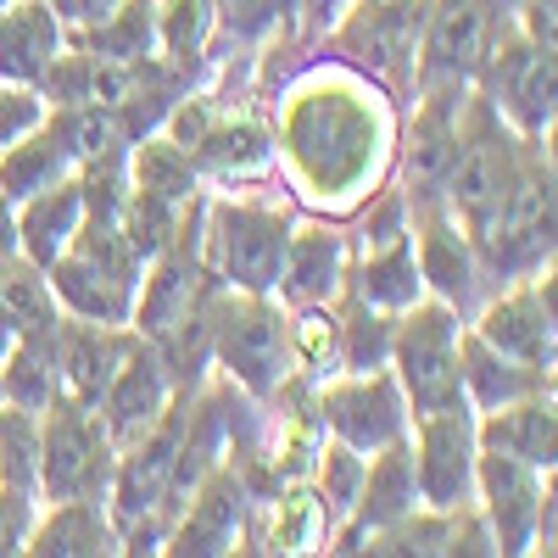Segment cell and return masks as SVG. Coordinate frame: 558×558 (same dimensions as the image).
Masks as SVG:
<instances>
[{
	"mask_svg": "<svg viewBox=\"0 0 558 558\" xmlns=\"http://www.w3.org/2000/svg\"><path fill=\"white\" fill-rule=\"evenodd\" d=\"M547 502H553L547 470H531V463L508 458L497 447L475 452V514L492 531V553H502V558L536 553V531H542Z\"/></svg>",
	"mask_w": 558,
	"mask_h": 558,
	"instance_id": "cell-13",
	"label": "cell"
},
{
	"mask_svg": "<svg viewBox=\"0 0 558 558\" xmlns=\"http://www.w3.org/2000/svg\"><path fill=\"white\" fill-rule=\"evenodd\" d=\"M336 324H341V368H347V375H363V368H391L397 313L352 302V296H336Z\"/></svg>",
	"mask_w": 558,
	"mask_h": 558,
	"instance_id": "cell-34",
	"label": "cell"
},
{
	"mask_svg": "<svg viewBox=\"0 0 558 558\" xmlns=\"http://www.w3.org/2000/svg\"><path fill=\"white\" fill-rule=\"evenodd\" d=\"M475 408H441V413H413L408 418V458L418 502L436 514H463L475 508Z\"/></svg>",
	"mask_w": 558,
	"mask_h": 558,
	"instance_id": "cell-10",
	"label": "cell"
},
{
	"mask_svg": "<svg viewBox=\"0 0 558 558\" xmlns=\"http://www.w3.org/2000/svg\"><path fill=\"white\" fill-rule=\"evenodd\" d=\"M173 397H179V375L168 368L162 347L146 341V336H134V341L123 347V357H118V368H112V380H107V391H101L96 408H101V418H107L112 441L123 447V441H134L140 430H151L157 418L168 413Z\"/></svg>",
	"mask_w": 558,
	"mask_h": 558,
	"instance_id": "cell-17",
	"label": "cell"
},
{
	"mask_svg": "<svg viewBox=\"0 0 558 558\" xmlns=\"http://www.w3.org/2000/svg\"><path fill=\"white\" fill-rule=\"evenodd\" d=\"M17 252V202L0 191V257Z\"/></svg>",
	"mask_w": 558,
	"mask_h": 558,
	"instance_id": "cell-41",
	"label": "cell"
},
{
	"mask_svg": "<svg viewBox=\"0 0 558 558\" xmlns=\"http://www.w3.org/2000/svg\"><path fill=\"white\" fill-rule=\"evenodd\" d=\"M57 330V324H51ZM51 330L45 336H12V347L0 352V402L45 413L57 402V363H51Z\"/></svg>",
	"mask_w": 558,
	"mask_h": 558,
	"instance_id": "cell-31",
	"label": "cell"
},
{
	"mask_svg": "<svg viewBox=\"0 0 558 558\" xmlns=\"http://www.w3.org/2000/svg\"><path fill=\"white\" fill-rule=\"evenodd\" d=\"M274 173L291 179L296 213L352 218L391 179L397 162V101L363 73L307 57L268 96Z\"/></svg>",
	"mask_w": 558,
	"mask_h": 558,
	"instance_id": "cell-1",
	"label": "cell"
},
{
	"mask_svg": "<svg viewBox=\"0 0 558 558\" xmlns=\"http://www.w3.org/2000/svg\"><path fill=\"white\" fill-rule=\"evenodd\" d=\"M62 51H68V17L51 0H7L0 7V78L39 89Z\"/></svg>",
	"mask_w": 558,
	"mask_h": 558,
	"instance_id": "cell-19",
	"label": "cell"
},
{
	"mask_svg": "<svg viewBox=\"0 0 558 558\" xmlns=\"http://www.w3.org/2000/svg\"><path fill=\"white\" fill-rule=\"evenodd\" d=\"M458 336L463 318L436 302L418 296L413 307L397 313V336H391V375L408 397V413H441L463 408V375H458Z\"/></svg>",
	"mask_w": 558,
	"mask_h": 558,
	"instance_id": "cell-7",
	"label": "cell"
},
{
	"mask_svg": "<svg viewBox=\"0 0 558 558\" xmlns=\"http://www.w3.org/2000/svg\"><path fill=\"white\" fill-rule=\"evenodd\" d=\"M118 441L107 430L101 408L57 397L39 413V502L62 497H107Z\"/></svg>",
	"mask_w": 558,
	"mask_h": 558,
	"instance_id": "cell-8",
	"label": "cell"
},
{
	"mask_svg": "<svg viewBox=\"0 0 558 558\" xmlns=\"http://www.w3.org/2000/svg\"><path fill=\"white\" fill-rule=\"evenodd\" d=\"M291 223H296L291 196H263L257 184H207V196H202V263L213 274V286L274 296Z\"/></svg>",
	"mask_w": 558,
	"mask_h": 558,
	"instance_id": "cell-2",
	"label": "cell"
},
{
	"mask_svg": "<svg viewBox=\"0 0 558 558\" xmlns=\"http://www.w3.org/2000/svg\"><path fill=\"white\" fill-rule=\"evenodd\" d=\"M207 368L257 402H268L286 386L291 380V341H286V307H279V296L213 286V296H207Z\"/></svg>",
	"mask_w": 558,
	"mask_h": 558,
	"instance_id": "cell-4",
	"label": "cell"
},
{
	"mask_svg": "<svg viewBox=\"0 0 558 558\" xmlns=\"http://www.w3.org/2000/svg\"><path fill=\"white\" fill-rule=\"evenodd\" d=\"M475 89H486L492 107L531 140H553V118H558V62L553 45L531 39L514 12H502L492 28V45L481 57Z\"/></svg>",
	"mask_w": 558,
	"mask_h": 558,
	"instance_id": "cell-6",
	"label": "cell"
},
{
	"mask_svg": "<svg viewBox=\"0 0 558 558\" xmlns=\"http://www.w3.org/2000/svg\"><path fill=\"white\" fill-rule=\"evenodd\" d=\"M252 508H257V486H252V475L241 470L235 458H223L218 470H207L202 486L184 497V508H179L173 525H168L162 553H196V558H213V553H246Z\"/></svg>",
	"mask_w": 558,
	"mask_h": 558,
	"instance_id": "cell-14",
	"label": "cell"
},
{
	"mask_svg": "<svg viewBox=\"0 0 558 558\" xmlns=\"http://www.w3.org/2000/svg\"><path fill=\"white\" fill-rule=\"evenodd\" d=\"M463 96H470L463 78H418L413 84L408 118L397 129V162H391V179H397V191L408 196V207L441 202V179H447L452 151H458Z\"/></svg>",
	"mask_w": 558,
	"mask_h": 558,
	"instance_id": "cell-9",
	"label": "cell"
},
{
	"mask_svg": "<svg viewBox=\"0 0 558 558\" xmlns=\"http://www.w3.org/2000/svg\"><path fill=\"white\" fill-rule=\"evenodd\" d=\"M68 45L101 62H146L157 57V0H118L101 23L68 28Z\"/></svg>",
	"mask_w": 558,
	"mask_h": 558,
	"instance_id": "cell-29",
	"label": "cell"
},
{
	"mask_svg": "<svg viewBox=\"0 0 558 558\" xmlns=\"http://www.w3.org/2000/svg\"><path fill=\"white\" fill-rule=\"evenodd\" d=\"M118 218H123V235H129L134 263L146 268L157 252L173 246L179 223H184V207H168V202H157V196H146V191H129V184H123V207H118Z\"/></svg>",
	"mask_w": 558,
	"mask_h": 558,
	"instance_id": "cell-36",
	"label": "cell"
},
{
	"mask_svg": "<svg viewBox=\"0 0 558 558\" xmlns=\"http://www.w3.org/2000/svg\"><path fill=\"white\" fill-rule=\"evenodd\" d=\"M84 223V179H62L51 191H39L28 202H17V252L39 268H51Z\"/></svg>",
	"mask_w": 558,
	"mask_h": 558,
	"instance_id": "cell-24",
	"label": "cell"
},
{
	"mask_svg": "<svg viewBox=\"0 0 558 558\" xmlns=\"http://www.w3.org/2000/svg\"><path fill=\"white\" fill-rule=\"evenodd\" d=\"M34 514H39V497H34V492H12V486H0V558H12V553H23V547H28Z\"/></svg>",
	"mask_w": 558,
	"mask_h": 558,
	"instance_id": "cell-39",
	"label": "cell"
},
{
	"mask_svg": "<svg viewBox=\"0 0 558 558\" xmlns=\"http://www.w3.org/2000/svg\"><path fill=\"white\" fill-rule=\"evenodd\" d=\"M123 184H129V191H146V196L168 202V207H191V202L207 191L202 173H196V162H191V151L173 146V140H168L162 129H151V134L129 140V157H123Z\"/></svg>",
	"mask_w": 558,
	"mask_h": 558,
	"instance_id": "cell-27",
	"label": "cell"
},
{
	"mask_svg": "<svg viewBox=\"0 0 558 558\" xmlns=\"http://www.w3.org/2000/svg\"><path fill=\"white\" fill-rule=\"evenodd\" d=\"M129 341H134L129 324H89V318H68V313H62L57 330H51L57 397H73V402L96 408Z\"/></svg>",
	"mask_w": 558,
	"mask_h": 558,
	"instance_id": "cell-18",
	"label": "cell"
},
{
	"mask_svg": "<svg viewBox=\"0 0 558 558\" xmlns=\"http://www.w3.org/2000/svg\"><path fill=\"white\" fill-rule=\"evenodd\" d=\"M45 112H51V101H45L34 84H12V78H0V151H7L12 140H23Z\"/></svg>",
	"mask_w": 558,
	"mask_h": 558,
	"instance_id": "cell-38",
	"label": "cell"
},
{
	"mask_svg": "<svg viewBox=\"0 0 558 558\" xmlns=\"http://www.w3.org/2000/svg\"><path fill=\"white\" fill-rule=\"evenodd\" d=\"M418 28H425V0H352L318 34L313 51L363 73L397 107H408L413 84H418Z\"/></svg>",
	"mask_w": 558,
	"mask_h": 558,
	"instance_id": "cell-5",
	"label": "cell"
},
{
	"mask_svg": "<svg viewBox=\"0 0 558 558\" xmlns=\"http://www.w3.org/2000/svg\"><path fill=\"white\" fill-rule=\"evenodd\" d=\"M458 375H463V402H470L475 413H492L502 402H520V397H536V391L553 386L547 368L502 357L497 347H486L470 330V324H463V336H458Z\"/></svg>",
	"mask_w": 558,
	"mask_h": 558,
	"instance_id": "cell-23",
	"label": "cell"
},
{
	"mask_svg": "<svg viewBox=\"0 0 558 558\" xmlns=\"http://www.w3.org/2000/svg\"><path fill=\"white\" fill-rule=\"evenodd\" d=\"M0 318H7L12 336H45L62 318L51 274H45L39 263H28L23 252L0 257Z\"/></svg>",
	"mask_w": 558,
	"mask_h": 558,
	"instance_id": "cell-30",
	"label": "cell"
},
{
	"mask_svg": "<svg viewBox=\"0 0 558 558\" xmlns=\"http://www.w3.org/2000/svg\"><path fill=\"white\" fill-rule=\"evenodd\" d=\"M0 486L39 497V413L0 402Z\"/></svg>",
	"mask_w": 558,
	"mask_h": 558,
	"instance_id": "cell-37",
	"label": "cell"
},
{
	"mask_svg": "<svg viewBox=\"0 0 558 558\" xmlns=\"http://www.w3.org/2000/svg\"><path fill=\"white\" fill-rule=\"evenodd\" d=\"M286 341H291V375L302 386H318L341 375V324L330 307H286Z\"/></svg>",
	"mask_w": 558,
	"mask_h": 558,
	"instance_id": "cell-32",
	"label": "cell"
},
{
	"mask_svg": "<svg viewBox=\"0 0 558 558\" xmlns=\"http://www.w3.org/2000/svg\"><path fill=\"white\" fill-rule=\"evenodd\" d=\"M0 7H7V0H0Z\"/></svg>",
	"mask_w": 558,
	"mask_h": 558,
	"instance_id": "cell-43",
	"label": "cell"
},
{
	"mask_svg": "<svg viewBox=\"0 0 558 558\" xmlns=\"http://www.w3.org/2000/svg\"><path fill=\"white\" fill-rule=\"evenodd\" d=\"M118 0H68V28H84V23H101Z\"/></svg>",
	"mask_w": 558,
	"mask_h": 558,
	"instance_id": "cell-40",
	"label": "cell"
},
{
	"mask_svg": "<svg viewBox=\"0 0 558 558\" xmlns=\"http://www.w3.org/2000/svg\"><path fill=\"white\" fill-rule=\"evenodd\" d=\"M39 558H112L118 547V520L107 497H62V502H39L28 547Z\"/></svg>",
	"mask_w": 558,
	"mask_h": 558,
	"instance_id": "cell-20",
	"label": "cell"
},
{
	"mask_svg": "<svg viewBox=\"0 0 558 558\" xmlns=\"http://www.w3.org/2000/svg\"><path fill=\"white\" fill-rule=\"evenodd\" d=\"M553 229H558V173H553V146L536 140L514 173V184H508V196L470 241H475L486 274L497 286H508V279L553 268V246H558Z\"/></svg>",
	"mask_w": 558,
	"mask_h": 558,
	"instance_id": "cell-3",
	"label": "cell"
},
{
	"mask_svg": "<svg viewBox=\"0 0 558 558\" xmlns=\"http://www.w3.org/2000/svg\"><path fill=\"white\" fill-rule=\"evenodd\" d=\"M279 34H296V0H213V51H207V62L213 57H257Z\"/></svg>",
	"mask_w": 558,
	"mask_h": 558,
	"instance_id": "cell-28",
	"label": "cell"
},
{
	"mask_svg": "<svg viewBox=\"0 0 558 558\" xmlns=\"http://www.w3.org/2000/svg\"><path fill=\"white\" fill-rule=\"evenodd\" d=\"M341 296L386 307V313L413 307L418 296H425V279H418V263H413V235H402L391 246H375V252H352Z\"/></svg>",
	"mask_w": 558,
	"mask_h": 558,
	"instance_id": "cell-26",
	"label": "cell"
},
{
	"mask_svg": "<svg viewBox=\"0 0 558 558\" xmlns=\"http://www.w3.org/2000/svg\"><path fill=\"white\" fill-rule=\"evenodd\" d=\"M51 7H57V12H62V17H68V0H51Z\"/></svg>",
	"mask_w": 558,
	"mask_h": 558,
	"instance_id": "cell-42",
	"label": "cell"
},
{
	"mask_svg": "<svg viewBox=\"0 0 558 558\" xmlns=\"http://www.w3.org/2000/svg\"><path fill=\"white\" fill-rule=\"evenodd\" d=\"M313 408H318V425L330 441H347L352 452H380L391 441L408 436V397L397 386L391 368H363V375H330L313 386Z\"/></svg>",
	"mask_w": 558,
	"mask_h": 558,
	"instance_id": "cell-11",
	"label": "cell"
},
{
	"mask_svg": "<svg viewBox=\"0 0 558 558\" xmlns=\"http://www.w3.org/2000/svg\"><path fill=\"white\" fill-rule=\"evenodd\" d=\"M51 291H57V307L68 318H89V324H129L134 313V286L118 274H107L101 263H89L78 252H62L51 268Z\"/></svg>",
	"mask_w": 558,
	"mask_h": 558,
	"instance_id": "cell-25",
	"label": "cell"
},
{
	"mask_svg": "<svg viewBox=\"0 0 558 558\" xmlns=\"http://www.w3.org/2000/svg\"><path fill=\"white\" fill-rule=\"evenodd\" d=\"M408 213H413L408 235H413V263H418V279H425V296L447 302L458 318H470L497 291V279L486 274L470 229L447 213V202H425Z\"/></svg>",
	"mask_w": 558,
	"mask_h": 558,
	"instance_id": "cell-12",
	"label": "cell"
},
{
	"mask_svg": "<svg viewBox=\"0 0 558 558\" xmlns=\"http://www.w3.org/2000/svg\"><path fill=\"white\" fill-rule=\"evenodd\" d=\"M213 51V0H157V57L202 78Z\"/></svg>",
	"mask_w": 558,
	"mask_h": 558,
	"instance_id": "cell-33",
	"label": "cell"
},
{
	"mask_svg": "<svg viewBox=\"0 0 558 558\" xmlns=\"http://www.w3.org/2000/svg\"><path fill=\"white\" fill-rule=\"evenodd\" d=\"M475 441L553 475V463H558V402H553V386L536 391V397H520V402H502L492 413H475Z\"/></svg>",
	"mask_w": 558,
	"mask_h": 558,
	"instance_id": "cell-22",
	"label": "cell"
},
{
	"mask_svg": "<svg viewBox=\"0 0 558 558\" xmlns=\"http://www.w3.org/2000/svg\"><path fill=\"white\" fill-rule=\"evenodd\" d=\"M73 173H78V157H73L62 107H51L23 140H12V146L0 151V191L12 202H28V196L51 191V184H62Z\"/></svg>",
	"mask_w": 558,
	"mask_h": 558,
	"instance_id": "cell-21",
	"label": "cell"
},
{
	"mask_svg": "<svg viewBox=\"0 0 558 558\" xmlns=\"http://www.w3.org/2000/svg\"><path fill=\"white\" fill-rule=\"evenodd\" d=\"M470 330L497 347L502 357L514 363H531V368H547L558 363V324H553V268L542 274H525V279H508L497 286L470 318Z\"/></svg>",
	"mask_w": 558,
	"mask_h": 558,
	"instance_id": "cell-15",
	"label": "cell"
},
{
	"mask_svg": "<svg viewBox=\"0 0 558 558\" xmlns=\"http://www.w3.org/2000/svg\"><path fill=\"white\" fill-rule=\"evenodd\" d=\"M363 463H368L363 452H352L347 441H330V436H324V447H318V458H313V470H307V486L318 492L330 525H341V520L352 514L357 486H363ZM330 536H336V531H330Z\"/></svg>",
	"mask_w": 558,
	"mask_h": 558,
	"instance_id": "cell-35",
	"label": "cell"
},
{
	"mask_svg": "<svg viewBox=\"0 0 558 558\" xmlns=\"http://www.w3.org/2000/svg\"><path fill=\"white\" fill-rule=\"evenodd\" d=\"M347 263H352L347 223L318 218V213H296L286 257H279V279H274L279 307H330L347 286Z\"/></svg>",
	"mask_w": 558,
	"mask_h": 558,
	"instance_id": "cell-16",
	"label": "cell"
}]
</instances>
